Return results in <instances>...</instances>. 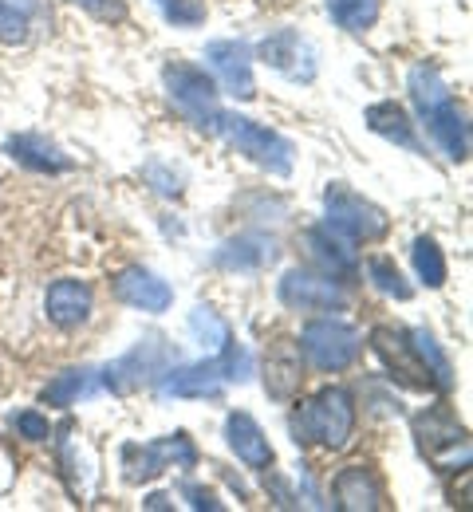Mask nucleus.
Here are the masks:
<instances>
[{"label":"nucleus","instance_id":"1","mask_svg":"<svg viewBox=\"0 0 473 512\" xmlns=\"http://www.w3.org/2000/svg\"><path fill=\"white\" fill-rule=\"evenodd\" d=\"M253 379V355L241 343H225L221 351H213V359L202 363H174L162 379L158 394L162 398H221L225 386H241Z\"/></svg>","mask_w":473,"mask_h":512},{"label":"nucleus","instance_id":"2","mask_svg":"<svg viewBox=\"0 0 473 512\" xmlns=\"http://www.w3.org/2000/svg\"><path fill=\"white\" fill-rule=\"evenodd\" d=\"M288 426L296 446L343 449L355 434V398L343 386H324L292 410Z\"/></svg>","mask_w":473,"mask_h":512},{"label":"nucleus","instance_id":"3","mask_svg":"<svg viewBox=\"0 0 473 512\" xmlns=\"http://www.w3.org/2000/svg\"><path fill=\"white\" fill-rule=\"evenodd\" d=\"M162 87H166V99L174 103V111L190 127L205 130V134H217L221 91H217L213 75H205V67L186 64V60H170V64L162 67Z\"/></svg>","mask_w":473,"mask_h":512},{"label":"nucleus","instance_id":"4","mask_svg":"<svg viewBox=\"0 0 473 512\" xmlns=\"http://www.w3.org/2000/svg\"><path fill=\"white\" fill-rule=\"evenodd\" d=\"M217 134H221L237 154H245L249 162H257L261 170H269L276 178H288V174H292L296 146H292L284 134H276L272 127H265V123H257V119H249V115H237V111H221Z\"/></svg>","mask_w":473,"mask_h":512},{"label":"nucleus","instance_id":"5","mask_svg":"<svg viewBox=\"0 0 473 512\" xmlns=\"http://www.w3.org/2000/svg\"><path fill=\"white\" fill-rule=\"evenodd\" d=\"M324 225L351 245H375V241L387 237L391 217L375 201H367L363 193L351 190L347 182H332L324 190Z\"/></svg>","mask_w":473,"mask_h":512},{"label":"nucleus","instance_id":"6","mask_svg":"<svg viewBox=\"0 0 473 512\" xmlns=\"http://www.w3.org/2000/svg\"><path fill=\"white\" fill-rule=\"evenodd\" d=\"M174 363H178L174 343H166L162 335H146L127 355H119L115 363L103 367V386L111 394H135L142 386L158 383Z\"/></svg>","mask_w":473,"mask_h":512},{"label":"nucleus","instance_id":"7","mask_svg":"<svg viewBox=\"0 0 473 512\" xmlns=\"http://www.w3.org/2000/svg\"><path fill=\"white\" fill-rule=\"evenodd\" d=\"M300 355L324 371V375H339L347 371L355 359H359V331L351 323L336 320V316H320V320H308L304 331H300Z\"/></svg>","mask_w":473,"mask_h":512},{"label":"nucleus","instance_id":"8","mask_svg":"<svg viewBox=\"0 0 473 512\" xmlns=\"http://www.w3.org/2000/svg\"><path fill=\"white\" fill-rule=\"evenodd\" d=\"M170 465H178V469H194L198 465V446L182 430L178 434H166V438H154L146 446H123V477L131 485L154 481Z\"/></svg>","mask_w":473,"mask_h":512},{"label":"nucleus","instance_id":"9","mask_svg":"<svg viewBox=\"0 0 473 512\" xmlns=\"http://www.w3.org/2000/svg\"><path fill=\"white\" fill-rule=\"evenodd\" d=\"M253 60H261L265 67H272L276 75H284L288 83H312L320 75V56H316V44L308 36H300L296 28H276L269 32Z\"/></svg>","mask_w":473,"mask_h":512},{"label":"nucleus","instance_id":"10","mask_svg":"<svg viewBox=\"0 0 473 512\" xmlns=\"http://www.w3.org/2000/svg\"><path fill=\"white\" fill-rule=\"evenodd\" d=\"M276 296L288 312H347V292L312 268H288L276 284Z\"/></svg>","mask_w":473,"mask_h":512},{"label":"nucleus","instance_id":"11","mask_svg":"<svg viewBox=\"0 0 473 512\" xmlns=\"http://www.w3.org/2000/svg\"><path fill=\"white\" fill-rule=\"evenodd\" d=\"M367 339H371L375 359L387 367V375H391L395 383L406 386V390H434L426 367H422V359H418L414 347H410V335H406V331H399V327H371Z\"/></svg>","mask_w":473,"mask_h":512},{"label":"nucleus","instance_id":"12","mask_svg":"<svg viewBox=\"0 0 473 512\" xmlns=\"http://www.w3.org/2000/svg\"><path fill=\"white\" fill-rule=\"evenodd\" d=\"M300 245H304L308 260L316 264V272H324V276L336 280V284H351V280L359 276V268H363L359 256H355V245L343 241L339 233H332L328 225L304 229V233H300Z\"/></svg>","mask_w":473,"mask_h":512},{"label":"nucleus","instance_id":"13","mask_svg":"<svg viewBox=\"0 0 473 512\" xmlns=\"http://www.w3.org/2000/svg\"><path fill=\"white\" fill-rule=\"evenodd\" d=\"M414 438H418V449H422L430 461H438L442 453H450V461H446L442 469H454L458 449H470L466 446V426L458 422V414H454L446 402H438V406H430V410H422V414L414 418Z\"/></svg>","mask_w":473,"mask_h":512},{"label":"nucleus","instance_id":"14","mask_svg":"<svg viewBox=\"0 0 473 512\" xmlns=\"http://www.w3.org/2000/svg\"><path fill=\"white\" fill-rule=\"evenodd\" d=\"M205 64L233 99H253L257 95L253 48L245 40H213V44H205Z\"/></svg>","mask_w":473,"mask_h":512},{"label":"nucleus","instance_id":"15","mask_svg":"<svg viewBox=\"0 0 473 512\" xmlns=\"http://www.w3.org/2000/svg\"><path fill=\"white\" fill-rule=\"evenodd\" d=\"M111 288H115V296H119L127 308L146 312V316H162V312L174 304V288H170L158 272H150V268H142V264L123 268V272L111 280Z\"/></svg>","mask_w":473,"mask_h":512},{"label":"nucleus","instance_id":"16","mask_svg":"<svg viewBox=\"0 0 473 512\" xmlns=\"http://www.w3.org/2000/svg\"><path fill=\"white\" fill-rule=\"evenodd\" d=\"M4 154H8L16 166L32 170V174H71V170H75V162H71L68 154H64L52 138H44V134H36V130L8 134Z\"/></svg>","mask_w":473,"mask_h":512},{"label":"nucleus","instance_id":"17","mask_svg":"<svg viewBox=\"0 0 473 512\" xmlns=\"http://www.w3.org/2000/svg\"><path fill=\"white\" fill-rule=\"evenodd\" d=\"M332 505L343 512H375L383 509V481L371 465H347L332 481Z\"/></svg>","mask_w":473,"mask_h":512},{"label":"nucleus","instance_id":"18","mask_svg":"<svg viewBox=\"0 0 473 512\" xmlns=\"http://www.w3.org/2000/svg\"><path fill=\"white\" fill-rule=\"evenodd\" d=\"M422 123L430 130L434 146H438L450 162H466V158H470V123H466V111L454 103V95H450L446 103H438L434 111H426Z\"/></svg>","mask_w":473,"mask_h":512},{"label":"nucleus","instance_id":"19","mask_svg":"<svg viewBox=\"0 0 473 512\" xmlns=\"http://www.w3.org/2000/svg\"><path fill=\"white\" fill-rule=\"evenodd\" d=\"M280 256V245L269 233H241V237H229L217 253H213V264L225 268V272H261L276 264Z\"/></svg>","mask_w":473,"mask_h":512},{"label":"nucleus","instance_id":"20","mask_svg":"<svg viewBox=\"0 0 473 512\" xmlns=\"http://www.w3.org/2000/svg\"><path fill=\"white\" fill-rule=\"evenodd\" d=\"M225 442H229V449L237 453V461H241L245 469H269L272 461H276V453H272L261 422H257L253 414H245V410H233V414L225 418Z\"/></svg>","mask_w":473,"mask_h":512},{"label":"nucleus","instance_id":"21","mask_svg":"<svg viewBox=\"0 0 473 512\" xmlns=\"http://www.w3.org/2000/svg\"><path fill=\"white\" fill-rule=\"evenodd\" d=\"M304 383V355L296 339H276L265 355V390L276 402H288Z\"/></svg>","mask_w":473,"mask_h":512},{"label":"nucleus","instance_id":"22","mask_svg":"<svg viewBox=\"0 0 473 512\" xmlns=\"http://www.w3.org/2000/svg\"><path fill=\"white\" fill-rule=\"evenodd\" d=\"M91 308H95V296H91V288L83 284V280H56L48 292H44V312H48V320L56 323V327H79V323L91 320Z\"/></svg>","mask_w":473,"mask_h":512},{"label":"nucleus","instance_id":"23","mask_svg":"<svg viewBox=\"0 0 473 512\" xmlns=\"http://www.w3.org/2000/svg\"><path fill=\"white\" fill-rule=\"evenodd\" d=\"M363 123H367L371 134H379V138L403 146V150H410V154H422V142H418V134H414V123H410V115H406L395 99L371 103V107L363 111Z\"/></svg>","mask_w":473,"mask_h":512},{"label":"nucleus","instance_id":"24","mask_svg":"<svg viewBox=\"0 0 473 512\" xmlns=\"http://www.w3.org/2000/svg\"><path fill=\"white\" fill-rule=\"evenodd\" d=\"M406 335H410V347H414V355L422 359V367H426L434 390H438V394H450V390H454V367H450L446 351L438 347V339H434L426 327H410Z\"/></svg>","mask_w":473,"mask_h":512},{"label":"nucleus","instance_id":"25","mask_svg":"<svg viewBox=\"0 0 473 512\" xmlns=\"http://www.w3.org/2000/svg\"><path fill=\"white\" fill-rule=\"evenodd\" d=\"M406 91H410V103H414L418 119H422L426 111H434L438 103H446V99H450V87H446L442 71H438L434 64L410 67V75H406Z\"/></svg>","mask_w":473,"mask_h":512},{"label":"nucleus","instance_id":"26","mask_svg":"<svg viewBox=\"0 0 473 512\" xmlns=\"http://www.w3.org/2000/svg\"><path fill=\"white\" fill-rule=\"evenodd\" d=\"M95 390V371H87V367H71L64 375H56L52 383L40 390V398H44V406H56V410H68L75 406L79 398H87Z\"/></svg>","mask_w":473,"mask_h":512},{"label":"nucleus","instance_id":"27","mask_svg":"<svg viewBox=\"0 0 473 512\" xmlns=\"http://www.w3.org/2000/svg\"><path fill=\"white\" fill-rule=\"evenodd\" d=\"M367 280H371L375 292H383V296H391V300H399V304H406V300L414 296L410 280L399 272V264H395L391 256H371V260H367Z\"/></svg>","mask_w":473,"mask_h":512},{"label":"nucleus","instance_id":"28","mask_svg":"<svg viewBox=\"0 0 473 512\" xmlns=\"http://www.w3.org/2000/svg\"><path fill=\"white\" fill-rule=\"evenodd\" d=\"M343 32H367L379 20V0H324Z\"/></svg>","mask_w":473,"mask_h":512},{"label":"nucleus","instance_id":"29","mask_svg":"<svg viewBox=\"0 0 473 512\" xmlns=\"http://www.w3.org/2000/svg\"><path fill=\"white\" fill-rule=\"evenodd\" d=\"M410 260H414V272L426 288H442L446 284V256L438 249L434 237H418L414 249H410Z\"/></svg>","mask_w":473,"mask_h":512},{"label":"nucleus","instance_id":"30","mask_svg":"<svg viewBox=\"0 0 473 512\" xmlns=\"http://www.w3.org/2000/svg\"><path fill=\"white\" fill-rule=\"evenodd\" d=\"M190 335H194V343H202V347H209V351H221V347L233 339L229 323L221 320L209 304H198V308L190 312Z\"/></svg>","mask_w":473,"mask_h":512},{"label":"nucleus","instance_id":"31","mask_svg":"<svg viewBox=\"0 0 473 512\" xmlns=\"http://www.w3.org/2000/svg\"><path fill=\"white\" fill-rule=\"evenodd\" d=\"M162 16H166V24H174V28H198L205 20V4L202 0H150Z\"/></svg>","mask_w":473,"mask_h":512},{"label":"nucleus","instance_id":"32","mask_svg":"<svg viewBox=\"0 0 473 512\" xmlns=\"http://www.w3.org/2000/svg\"><path fill=\"white\" fill-rule=\"evenodd\" d=\"M24 40H28V16L16 4L0 0V44H24Z\"/></svg>","mask_w":473,"mask_h":512},{"label":"nucleus","instance_id":"33","mask_svg":"<svg viewBox=\"0 0 473 512\" xmlns=\"http://www.w3.org/2000/svg\"><path fill=\"white\" fill-rule=\"evenodd\" d=\"M12 426H16V434H20L24 442H48V438H52L48 418H44V414H36V410H20V414L12 418Z\"/></svg>","mask_w":473,"mask_h":512},{"label":"nucleus","instance_id":"34","mask_svg":"<svg viewBox=\"0 0 473 512\" xmlns=\"http://www.w3.org/2000/svg\"><path fill=\"white\" fill-rule=\"evenodd\" d=\"M146 182L154 186V193H162V197H182V174H174L162 162H146Z\"/></svg>","mask_w":473,"mask_h":512},{"label":"nucleus","instance_id":"35","mask_svg":"<svg viewBox=\"0 0 473 512\" xmlns=\"http://www.w3.org/2000/svg\"><path fill=\"white\" fill-rule=\"evenodd\" d=\"M87 16L103 20V24H123L127 20V0H75Z\"/></svg>","mask_w":473,"mask_h":512},{"label":"nucleus","instance_id":"36","mask_svg":"<svg viewBox=\"0 0 473 512\" xmlns=\"http://www.w3.org/2000/svg\"><path fill=\"white\" fill-rule=\"evenodd\" d=\"M265 489H269V501L272 505H280V509H300V497H296V489L280 477V473H272V465L265 469Z\"/></svg>","mask_w":473,"mask_h":512},{"label":"nucleus","instance_id":"37","mask_svg":"<svg viewBox=\"0 0 473 512\" xmlns=\"http://www.w3.org/2000/svg\"><path fill=\"white\" fill-rule=\"evenodd\" d=\"M182 497L190 501V509H209V512H221V509H225V505L217 501V493H209V489L194 485V481H186V485H182Z\"/></svg>","mask_w":473,"mask_h":512},{"label":"nucleus","instance_id":"38","mask_svg":"<svg viewBox=\"0 0 473 512\" xmlns=\"http://www.w3.org/2000/svg\"><path fill=\"white\" fill-rule=\"evenodd\" d=\"M142 509H174V505H170V497H166V493H154V497H146V501H142Z\"/></svg>","mask_w":473,"mask_h":512}]
</instances>
